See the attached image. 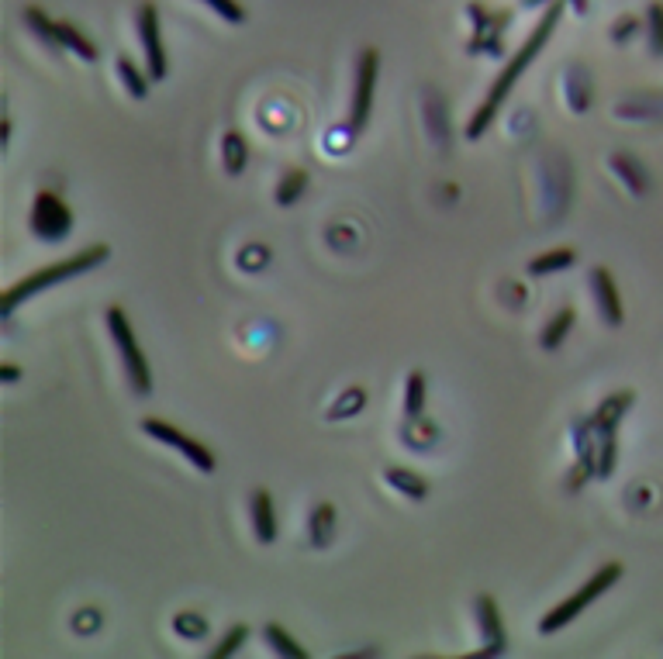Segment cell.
Instances as JSON below:
<instances>
[{"instance_id": "obj_25", "label": "cell", "mask_w": 663, "mask_h": 659, "mask_svg": "<svg viewBox=\"0 0 663 659\" xmlns=\"http://www.w3.org/2000/svg\"><path fill=\"white\" fill-rule=\"evenodd\" d=\"M308 183H311L308 170H287L284 176H280L277 194H273V201H277L280 208H294V204L304 197V190H308Z\"/></svg>"}, {"instance_id": "obj_5", "label": "cell", "mask_w": 663, "mask_h": 659, "mask_svg": "<svg viewBox=\"0 0 663 659\" xmlns=\"http://www.w3.org/2000/svg\"><path fill=\"white\" fill-rule=\"evenodd\" d=\"M73 225V211L66 208L63 197L52 194V190H38L32 211H28V228H32L35 239L45 245H59L73 235Z\"/></svg>"}, {"instance_id": "obj_6", "label": "cell", "mask_w": 663, "mask_h": 659, "mask_svg": "<svg viewBox=\"0 0 663 659\" xmlns=\"http://www.w3.org/2000/svg\"><path fill=\"white\" fill-rule=\"evenodd\" d=\"M142 432H146L149 439L163 442L166 449H177L180 456H184L187 463L194 466V470H201V473H215V470H218L215 452L204 446V442H197L194 435L180 432V428L170 425V421H163V418H146V421H142Z\"/></svg>"}, {"instance_id": "obj_33", "label": "cell", "mask_w": 663, "mask_h": 659, "mask_svg": "<svg viewBox=\"0 0 663 659\" xmlns=\"http://www.w3.org/2000/svg\"><path fill=\"white\" fill-rule=\"evenodd\" d=\"M235 263H239L242 273H259L266 263H270V249H266L263 242H253V245H246L239 256H235Z\"/></svg>"}, {"instance_id": "obj_1", "label": "cell", "mask_w": 663, "mask_h": 659, "mask_svg": "<svg viewBox=\"0 0 663 659\" xmlns=\"http://www.w3.org/2000/svg\"><path fill=\"white\" fill-rule=\"evenodd\" d=\"M563 7H567V0H553L550 7L543 11V18H539V25L532 28V35L525 38V45L515 52L512 59L505 63V70L498 73V80L491 83V90H487V97L480 101V107L474 114H470L467 121V139L470 142H480L487 135V128L494 125V118H498L501 104H505V97L512 94V87L518 80H522V73L529 70L532 63H536V56L546 49V42H550V35L556 32V25H560L563 18Z\"/></svg>"}, {"instance_id": "obj_3", "label": "cell", "mask_w": 663, "mask_h": 659, "mask_svg": "<svg viewBox=\"0 0 663 659\" xmlns=\"http://www.w3.org/2000/svg\"><path fill=\"white\" fill-rule=\"evenodd\" d=\"M622 573L626 570H622V563H615V559L601 566V570H594L591 577L567 597V601H560L556 608H550L543 618H539V635H556V632H563L570 622H577V618H581L601 594H608V590L619 584Z\"/></svg>"}, {"instance_id": "obj_15", "label": "cell", "mask_w": 663, "mask_h": 659, "mask_svg": "<svg viewBox=\"0 0 663 659\" xmlns=\"http://www.w3.org/2000/svg\"><path fill=\"white\" fill-rule=\"evenodd\" d=\"M335 504L332 501H318L315 508H311V515H308V546L311 549H329L332 546V539H335Z\"/></svg>"}, {"instance_id": "obj_29", "label": "cell", "mask_w": 663, "mask_h": 659, "mask_svg": "<svg viewBox=\"0 0 663 659\" xmlns=\"http://www.w3.org/2000/svg\"><path fill=\"white\" fill-rule=\"evenodd\" d=\"M21 18H25L28 32L42 38L45 45H52V49H59V35H56V21L49 18V14L42 11V7H25L21 11Z\"/></svg>"}, {"instance_id": "obj_9", "label": "cell", "mask_w": 663, "mask_h": 659, "mask_svg": "<svg viewBox=\"0 0 663 659\" xmlns=\"http://www.w3.org/2000/svg\"><path fill=\"white\" fill-rule=\"evenodd\" d=\"M474 618H477V628H480V639H484V646H480V656H487V659L505 656L508 628H505V618H501L498 601H494L491 594H477L474 597Z\"/></svg>"}, {"instance_id": "obj_14", "label": "cell", "mask_w": 663, "mask_h": 659, "mask_svg": "<svg viewBox=\"0 0 663 659\" xmlns=\"http://www.w3.org/2000/svg\"><path fill=\"white\" fill-rule=\"evenodd\" d=\"M398 439L401 446L411 452H429L439 442V425L429 415H418V418H405L398 428Z\"/></svg>"}, {"instance_id": "obj_16", "label": "cell", "mask_w": 663, "mask_h": 659, "mask_svg": "<svg viewBox=\"0 0 663 659\" xmlns=\"http://www.w3.org/2000/svg\"><path fill=\"white\" fill-rule=\"evenodd\" d=\"M425 125H429L432 142H436L439 149H449L453 132H449V111H446V101H442L439 90H425Z\"/></svg>"}, {"instance_id": "obj_27", "label": "cell", "mask_w": 663, "mask_h": 659, "mask_svg": "<svg viewBox=\"0 0 663 659\" xmlns=\"http://www.w3.org/2000/svg\"><path fill=\"white\" fill-rule=\"evenodd\" d=\"M118 80L125 83L128 97H135V101H146V97H149V83H152V76H149V73H142L139 66H135L128 56H118Z\"/></svg>"}, {"instance_id": "obj_4", "label": "cell", "mask_w": 663, "mask_h": 659, "mask_svg": "<svg viewBox=\"0 0 663 659\" xmlns=\"http://www.w3.org/2000/svg\"><path fill=\"white\" fill-rule=\"evenodd\" d=\"M104 321H108L111 342H114V349H118L121 366H125V377H128V383H132V390L139 397H149L152 394V373H149L146 352H142V346H139V335H135L128 314L121 311L118 304H111L108 314H104Z\"/></svg>"}, {"instance_id": "obj_24", "label": "cell", "mask_w": 663, "mask_h": 659, "mask_svg": "<svg viewBox=\"0 0 663 659\" xmlns=\"http://www.w3.org/2000/svg\"><path fill=\"white\" fill-rule=\"evenodd\" d=\"M56 35H59V49H70L83 63H97V45L90 42L73 21H56Z\"/></svg>"}, {"instance_id": "obj_32", "label": "cell", "mask_w": 663, "mask_h": 659, "mask_svg": "<svg viewBox=\"0 0 663 659\" xmlns=\"http://www.w3.org/2000/svg\"><path fill=\"white\" fill-rule=\"evenodd\" d=\"M646 45H650V56H663V4L660 0H653L650 7H646Z\"/></svg>"}, {"instance_id": "obj_17", "label": "cell", "mask_w": 663, "mask_h": 659, "mask_svg": "<svg viewBox=\"0 0 663 659\" xmlns=\"http://www.w3.org/2000/svg\"><path fill=\"white\" fill-rule=\"evenodd\" d=\"M221 166H225L228 176H242L249 166V139L239 132V128H228L221 135Z\"/></svg>"}, {"instance_id": "obj_30", "label": "cell", "mask_w": 663, "mask_h": 659, "mask_svg": "<svg viewBox=\"0 0 663 659\" xmlns=\"http://www.w3.org/2000/svg\"><path fill=\"white\" fill-rule=\"evenodd\" d=\"M425 415V373L411 370L405 377V418Z\"/></svg>"}, {"instance_id": "obj_37", "label": "cell", "mask_w": 663, "mask_h": 659, "mask_svg": "<svg viewBox=\"0 0 663 659\" xmlns=\"http://www.w3.org/2000/svg\"><path fill=\"white\" fill-rule=\"evenodd\" d=\"M636 28H643V21H639L636 14H622V18L612 25V32H608V35H612V42H615V45H626L629 38L636 35Z\"/></svg>"}, {"instance_id": "obj_11", "label": "cell", "mask_w": 663, "mask_h": 659, "mask_svg": "<svg viewBox=\"0 0 663 659\" xmlns=\"http://www.w3.org/2000/svg\"><path fill=\"white\" fill-rule=\"evenodd\" d=\"M249 521H253V532H256V542L259 546H273L277 542V508H273V497L266 487L253 490V497H249Z\"/></svg>"}, {"instance_id": "obj_7", "label": "cell", "mask_w": 663, "mask_h": 659, "mask_svg": "<svg viewBox=\"0 0 663 659\" xmlns=\"http://www.w3.org/2000/svg\"><path fill=\"white\" fill-rule=\"evenodd\" d=\"M377 73H380V52L377 49H363L360 59H356V80H353V101H349V118L346 125L353 128L356 135L370 125L373 114V90H377Z\"/></svg>"}, {"instance_id": "obj_26", "label": "cell", "mask_w": 663, "mask_h": 659, "mask_svg": "<svg viewBox=\"0 0 663 659\" xmlns=\"http://www.w3.org/2000/svg\"><path fill=\"white\" fill-rule=\"evenodd\" d=\"M173 635L184 642H204L211 635V625L201 611H180L173 615Z\"/></svg>"}, {"instance_id": "obj_28", "label": "cell", "mask_w": 663, "mask_h": 659, "mask_svg": "<svg viewBox=\"0 0 663 659\" xmlns=\"http://www.w3.org/2000/svg\"><path fill=\"white\" fill-rule=\"evenodd\" d=\"M619 466V432H598V473L594 480H608Z\"/></svg>"}, {"instance_id": "obj_22", "label": "cell", "mask_w": 663, "mask_h": 659, "mask_svg": "<svg viewBox=\"0 0 663 659\" xmlns=\"http://www.w3.org/2000/svg\"><path fill=\"white\" fill-rule=\"evenodd\" d=\"M367 408V387H360V383H353V387H346L339 397L325 408V418L329 421H349L356 418L360 411Z\"/></svg>"}, {"instance_id": "obj_35", "label": "cell", "mask_w": 663, "mask_h": 659, "mask_svg": "<svg viewBox=\"0 0 663 659\" xmlns=\"http://www.w3.org/2000/svg\"><path fill=\"white\" fill-rule=\"evenodd\" d=\"M201 4H208L221 21H228V25H242V21H246V11H242L239 0H201Z\"/></svg>"}, {"instance_id": "obj_12", "label": "cell", "mask_w": 663, "mask_h": 659, "mask_svg": "<svg viewBox=\"0 0 663 659\" xmlns=\"http://www.w3.org/2000/svg\"><path fill=\"white\" fill-rule=\"evenodd\" d=\"M608 170H612L622 183H626V190H629L632 197H646V194H650V173H646V166L639 163L632 152H612V156H608Z\"/></svg>"}, {"instance_id": "obj_18", "label": "cell", "mask_w": 663, "mask_h": 659, "mask_svg": "<svg viewBox=\"0 0 663 659\" xmlns=\"http://www.w3.org/2000/svg\"><path fill=\"white\" fill-rule=\"evenodd\" d=\"M384 484L391 490H398L401 497H408V501H425V497H429V480L418 477V473L408 470V466H387Z\"/></svg>"}, {"instance_id": "obj_19", "label": "cell", "mask_w": 663, "mask_h": 659, "mask_svg": "<svg viewBox=\"0 0 663 659\" xmlns=\"http://www.w3.org/2000/svg\"><path fill=\"white\" fill-rule=\"evenodd\" d=\"M577 263V252L570 245H560V249H546L539 252L536 259H529V277H553V273H563Z\"/></svg>"}, {"instance_id": "obj_23", "label": "cell", "mask_w": 663, "mask_h": 659, "mask_svg": "<svg viewBox=\"0 0 663 659\" xmlns=\"http://www.w3.org/2000/svg\"><path fill=\"white\" fill-rule=\"evenodd\" d=\"M263 642L270 646V653L284 656V659H308V649L301 646V642L294 639L291 632H287L284 625L277 622H266L263 625Z\"/></svg>"}, {"instance_id": "obj_31", "label": "cell", "mask_w": 663, "mask_h": 659, "mask_svg": "<svg viewBox=\"0 0 663 659\" xmlns=\"http://www.w3.org/2000/svg\"><path fill=\"white\" fill-rule=\"evenodd\" d=\"M246 639H249V625H242V622L232 625V628H228V632L215 642V646L208 649V656H211V659H228V656H235L242 646H246Z\"/></svg>"}, {"instance_id": "obj_20", "label": "cell", "mask_w": 663, "mask_h": 659, "mask_svg": "<svg viewBox=\"0 0 663 659\" xmlns=\"http://www.w3.org/2000/svg\"><path fill=\"white\" fill-rule=\"evenodd\" d=\"M563 80H567L563 94H567L570 111H574V114H588V107H591V76H588V70L574 63Z\"/></svg>"}, {"instance_id": "obj_40", "label": "cell", "mask_w": 663, "mask_h": 659, "mask_svg": "<svg viewBox=\"0 0 663 659\" xmlns=\"http://www.w3.org/2000/svg\"><path fill=\"white\" fill-rule=\"evenodd\" d=\"M553 0H522V7H550Z\"/></svg>"}, {"instance_id": "obj_38", "label": "cell", "mask_w": 663, "mask_h": 659, "mask_svg": "<svg viewBox=\"0 0 663 659\" xmlns=\"http://www.w3.org/2000/svg\"><path fill=\"white\" fill-rule=\"evenodd\" d=\"M21 380V370L14 363H4L0 366V383H4V387H14V383Z\"/></svg>"}, {"instance_id": "obj_39", "label": "cell", "mask_w": 663, "mask_h": 659, "mask_svg": "<svg viewBox=\"0 0 663 659\" xmlns=\"http://www.w3.org/2000/svg\"><path fill=\"white\" fill-rule=\"evenodd\" d=\"M7 142H11V118H4V125H0V145L7 149Z\"/></svg>"}, {"instance_id": "obj_10", "label": "cell", "mask_w": 663, "mask_h": 659, "mask_svg": "<svg viewBox=\"0 0 663 659\" xmlns=\"http://www.w3.org/2000/svg\"><path fill=\"white\" fill-rule=\"evenodd\" d=\"M588 283H591V297H594V308H598L601 321H605L608 328H619L622 321H626V311H622V297H619V287H615L612 270H608V266H591Z\"/></svg>"}, {"instance_id": "obj_34", "label": "cell", "mask_w": 663, "mask_h": 659, "mask_svg": "<svg viewBox=\"0 0 663 659\" xmlns=\"http://www.w3.org/2000/svg\"><path fill=\"white\" fill-rule=\"evenodd\" d=\"M467 52H470V56H494V59H501V56H505V42H501V35L477 32L467 42Z\"/></svg>"}, {"instance_id": "obj_41", "label": "cell", "mask_w": 663, "mask_h": 659, "mask_svg": "<svg viewBox=\"0 0 663 659\" xmlns=\"http://www.w3.org/2000/svg\"><path fill=\"white\" fill-rule=\"evenodd\" d=\"M570 4H574V11H581V14L588 11V0H570Z\"/></svg>"}, {"instance_id": "obj_2", "label": "cell", "mask_w": 663, "mask_h": 659, "mask_svg": "<svg viewBox=\"0 0 663 659\" xmlns=\"http://www.w3.org/2000/svg\"><path fill=\"white\" fill-rule=\"evenodd\" d=\"M108 259H111V249H108L104 242H97V245H90V249H80V252H73V256L59 259V263L42 266V270L28 273L25 280H18L14 287H7L4 294H0V318L7 321V318L14 314V308H18V304H28V297L42 294V290L56 287V283H66V280H73V277H83V273H90V270H97V266H104Z\"/></svg>"}, {"instance_id": "obj_21", "label": "cell", "mask_w": 663, "mask_h": 659, "mask_svg": "<svg viewBox=\"0 0 663 659\" xmlns=\"http://www.w3.org/2000/svg\"><path fill=\"white\" fill-rule=\"evenodd\" d=\"M574 325H577V311H574V308H560V311H556L553 318L543 325V332H539V346H543L546 352L560 349L563 339H567V335L574 332Z\"/></svg>"}, {"instance_id": "obj_8", "label": "cell", "mask_w": 663, "mask_h": 659, "mask_svg": "<svg viewBox=\"0 0 663 659\" xmlns=\"http://www.w3.org/2000/svg\"><path fill=\"white\" fill-rule=\"evenodd\" d=\"M135 32H139L142 52H146V73L152 76V83H163L166 73H170V59H166L163 49V35H159V11L156 4H139V14H135Z\"/></svg>"}, {"instance_id": "obj_36", "label": "cell", "mask_w": 663, "mask_h": 659, "mask_svg": "<svg viewBox=\"0 0 663 659\" xmlns=\"http://www.w3.org/2000/svg\"><path fill=\"white\" fill-rule=\"evenodd\" d=\"M101 622H104V615L97 608H83V611H76L73 615V632L76 635H94L97 628H101Z\"/></svg>"}, {"instance_id": "obj_13", "label": "cell", "mask_w": 663, "mask_h": 659, "mask_svg": "<svg viewBox=\"0 0 663 659\" xmlns=\"http://www.w3.org/2000/svg\"><path fill=\"white\" fill-rule=\"evenodd\" d=\"M632 404H636V390H619V394H608L605 401L594 408V415H591L594 428H598V432H619L622 418L629 415Z\"/></svg>"}]
</instances>
